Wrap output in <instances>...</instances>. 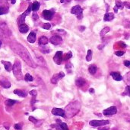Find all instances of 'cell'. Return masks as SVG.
<instances>
[{
    "label": "cell",
    "mask_w": 130,
    "mask_h": 130,
    "mask_svg": "<svg viewBox=\"0 0 130 130\" xmlns=\"http://www.w3.org/2000/svg\"><path fill=\"white\" fill-rule=\"evenodd\" d=\"M110 28L109 27L104 28L100 31V36H101V37H103L105 34H107L110 31Z\"/></svg>",
    "instance_id": "obj_29"
},
{
    "label": "cell",
    "mask_w": 130,
    "mask_h": 130,
    "mask_svg": "<svg viewBox=\"0 0 130 130\" xmlns=\"http://www.w3.org/2000/svg\"><path fill=\"white\" fill-rule=\"evenodd\" d=\"M11 48L14 51L15 53H16L18 55H19L24 61H25V63L29 65L30 67L35 68L37 67V64H35L33 60L32 59L31 54H29L28 51L25 48L24 46H22L21 44L18 42H12L11 43Z\"/></svg>",
    "instance_id": "obj_1"
},
{
    "label": "cell",
    "mask_w": 130,
    "mask_h": 130,
    "mask_svg": "<svg viewBox=\"0 0 130 130\" xmlns=\"http://www.w3.org/2000/svg\"><path fill=\"white\" fill-rule=\"evenodd\" d=\"M0 33L2 34H4L5 36H8V37L11 35V31L9 30V28H8L5 23H2V24L0 25Z\"/></svg>",
    "instance_id": "obj_5"
},
{
    "label": "cell",
    "mask_w": 130,
    "mask_h": 130,
    "mask_svg": "<svg viewBox=\"0 0 130 130\" xmlns=\"http://www.w3.org/2000/svg\"><path fill=\"white\" fill-rule=\"evenodd\" d=\"M52 113L55 116H60L62 117H65L64 110L63 109H60V108H53L52 110Z\"/></svg>",
    "instance_id": "obj_12"
},
{
    "label": "cell",
    "mask_w": 130,
    "mask_h": 130,
    "mask_svg": "<svg viewBox=\"0 0 130 130\" xmlns=\"http://www.w3.org/2000/svg\"><path fill=\"white\" fill-rule=\"evenodd\" d=\"M53 61L58 65L61 64V63L63 61V52L62 51H57L56 53L55 56L53 57Z\"/></svg>",
    "instance_id": "obj_9"
},
{
    "label": "cell",
    "mask_w": 130,
    "mask_h": 130,
    "mask_svg": "<svg viewBox=\"0 0 130 130\" xmlns=\"http://www.w3.org/2000/svg\"><path fill=\"white\" fill-rule=\"evenodd\" d=\"M29 94H30V95H31V96H33V97H36L37 94V92L35 90H33L31 91H30Z\"/></svg>",
    "instance_id": "obj_37"
},
{
    "label": "cell",
    "mask_w": 130,
    "mask_h": 130,
    "mask_svg": "<svg viewBox=\"0 0 130 130\" xmlns=\"http://www.w3.org/2000/svg\"><path fill=\"white\" fill-rule=\"evenodd\" d=\"M109 120H91L89 122V124L93 127H98L100 126L109 124Z\"/></svg>",
    "instance_id": "obj_6"
},
{
    "label": "cell",
    "mask_w": 130,
    "mask_h": 130,
    "mask_svg": "<svg viewBox=\"0 0 130 130\" xmlns=\"http://www.w3.org/2000/svg\"><path fill=\"white\" fill-rule=\"evenodd\" d=\"M50 42L51 44L54 45H59L63 42V39L60 36H58V35H54V36L51 37L50 38Z\"/></svg>",
    "instance_id": "obj_11"
},
{
    "label": "cell",
    "mask_w": 130,
    "mask_h": 130,
    "mask_svg": "<svg viewBox=\"0 0 130 130\" xmlns=\"http://www.w3.org/2000/svg\"><path fill=\"white\" fill-rule=\"evenodd\" d=\"M126 92H127V95L129 96V86H127L126 88Z\"/></svg>",
    "instance_id": "obj_42"
},
{
    "label": "cell",
    "mask_w": 130,
    "mask_h": 130,
    "mask_svg": "<svg viewBox=\"0 0 130 130\" xmlns=\"http://www.w3.org/2000/svg\"><path fill=\"white\" fill-rule=\"evenodd\" d=\"M14 127L16 130H21V126L20 124H15Z\"/></svg>",
    "instance_id": "obj_38"
},
{
    "label": "cell",
    "mask_w": 130,
    "mask_h": 130,
    "mask_svg": "<svg viewBox=\"0 0 130 130\" xmlns=\"http://www.w3.org/2000/svg\"><path fill=\"white\" fill-rule=\"evenodd\" d=\"M91 59H92V51H91V50H88L87 56H86V60H87V61H91Z\"/></svg>",
    "instance_id": "obj_32"
},
{
    "label": "cell",
    "mask_w": 130,
    "mask_h": 130,
    "mask_svg": "<svg viewBox=\"0 0 130 130\" xmlns=\"http://www.w3.org/2000/svg\"><path fill=\"white\" fill-rule=\"evenodd\" d=\"M31 5H30L28 6V9L25 11V12H24L23 14H21V15L18 17V24L19 25L25 23V18H26V16L31 12Z\"/></svg>",
    "instance_id": "obj_4"
},
{
    "label": "cell",
    "mask_w": 130,
    "mask_h": 130,
    "mask_svg": "<svg viewBox=\"0 0 130 130\" xmlns=\"http://www.w3.org/2000/svg\"><path fill=\"white\" fill-rule=\"evenodd\" d=\"M43 16L46 20H51L53 16V14L50 10H43Z\"/></svg>",
    "instance_id": "obj_13"
},
{
    "label": "cell",
    "mask_w": 130,
    "mask_h": 130,
    "mask_svg": "<svg viewBox=\"0 0 130 130\" xmlns=\"http://www.w3.org/2000/svg\"><path fill=\"white\" fill-rule=\"evenodd\" d=\"M123 5H125L126 6L127 5V8H129V9L130 8V6H129V2H126V3H123Z\"/></svg>",
    "instance_id": "obj_43"
},
{
    "label": "cell",
    "mask_w": 130,
    "mask_h": 130,
    "mask_svg": "<svg viewBox=\"0 0 130 130\" xmlns=\"http://www.w3.org/2000/svg\"><path fill=\"white\" fill-rule=\"evenodd\" d=\"M85 27H84V26H81V31H83V30H85Z\"/></svg>",
    "instance_id": "obj_45"
},
{
    "label": "cell",
    "mask_w": 130,
    "mask_h": 130,
    "mask_svg": "<svg viewBox=\"0 0 130 130\" xmlns=\"http://www.w3.org/2000/svg\"><path fill=\"white\" fill-rule=\"evenodd\" d=\"M114 11H115V12H117V11H118V9H117V8L116 6L114 7Z\"/></svg>",
    "instance_id": "obj_46"
},
{
    "label": "cell",
    "mask_w": 130,
    "mask_h": 130,
    "mask_svg": "<svg viewBox=\"0 0 130 130\" xmlns=\"http://www.w3.org/2000/svg\"><path fill=\"white\" fill-rule=\"evenodd\" d=\"M65 68L66 69V70H67V73H72V64H71L70 62H68V63H67L66 64H65Z\"/></svg>",
    "instance_id": "obj_26"
},
{
    "label": "cell",
    "mask_w": 130,
    "mask_h": 130,
    "mask_svg": "<svg viewBox=\"0 0 130 130\" xmlns=\"http://www.w3.org/2000/svg\"></svg>",
    "instance_id": "obj_53"
},
{
    "label": "cell",
    "mask_w": 130,
    "mask_h": 130,
    "mask_svg": "<svg viewBox=\"0 0 130 130\" xmlns=\"http://www.w3.org/2000/svg\"><path fill=\"white\" fill-rule=\"evenodd\" d=\"M29 120L31 121L33 123H37V122H38V120L36 119V118H34L33 116H29Z\"/></svg>",
    "instance_id": "obj_36"
},
{
    "label": "cell",
    "mask_w": 130,
    "mask_h": 130,
    "mask_svg": "<svg viewBox=\"0 0 130 130\" xmlns=\"http://www.w3.org/2000/svg\"><path fill=\"white\" fill-rule=\"evenodd\" d=\"M123 6H124V5L120 1V0H116V7L117 8V9H123Z\"/></svg>",
    "instance_id": "obj_27"
},
{
    "label": "cell",
    "mask_w": 130,
    "mask_h": 130,
    "mask_svg": "<svg viewBox=\"0 0 130 130\" xmlns=\"http://www.w3.org/2000/svg\"><path fill=\"white\" fill-rule=\"evenodd\" d=\"M48 44V39L45 36H42L39 39V44L40 45H46Z\"/></svg>",
    "instance_id": "obj_23"
},
{
    "label": "cell",
    "mask_w": 130,
    "mask_h": 130,
    "mask_svg": "<svg viewBox=\"0 0 130 130\" xmlns=\"http://www.w3.org/2000/svg\"><path fill=\"white\" fill-rule=\"evenodd\" d=\"M42 28L43 29H46V30H49L51 28V25L50 24V23H44V24L43 25V26H42Z\"/></svg>",
    "instance_id": "obj_33"
},
{
    "label": "cell",
    "mask_w": 130,
    "mask_h": 130,
    "mask_svg": "<svg viewBox=\"0 0 130 130\" xmlns=\"http://www.w3.org/2000/svg\"><path fill=\"white\" fill-rule=\"evenodd\" d=\"M116 55H117V56H122V55H123L124 54V52L123 51H116Z\"/></svg>",
    "instance_id": "obj_39"
},
{
    "label": "cell",
    "mask_w": 130,
    "mask_h": 130,
    "mask_svg": "<svg viewBox=\"0 0 130 130\" xmlns=\"http://www.w3.org/2000/svg\"><path fill=\"white\" fill-rule=\"evenodd\" d=\"M89 92L93 93H94V89H92V88H91V89H90V90H89Z\"/></svg>",
    "instance_id": "obj_47"
},
{
    "label": "cell",
    "mask_w": 130,
    "mask_h": 130,
    "mask_svg": "<svg viewBox=\"0 0 130 130\" xmlns=\"http://www.w3.org/2000/svg\"><path fill=\"white\" fill-rule=\"evenodd\" d=\"M114 18H115V15H114L113 13L107 12V13L105 14L104 18H103V20H104L105 21H112Z\"/></svg>",
    "instance_id": "obj_15"
},
{
    "label": "cell",
    "mask_w": 130,
    "mask_h": 130,
    "mask_svg": "<svg viewBox=\"0 0 130 130\" xmlns=\"http://www.w3.org/2000/svg\"><path fill=\"white\" fill-rule=\"evenodd\" d=\"M8 7L5 6H0V15H2L5 14H7L8 12Z\"/></svg>",
    "instance_id": "obj_24"
},
{
    "label": "cell",
    "mask_w": 130,
    "mask_h": 130,
    "mask_svg": "<svg viewBox=\"0 0 130 130\" xmlns=\"http://www.w3.org/2000/svg\"><path fill=\"white\" fill-rule=\"evenodd\" d=\"M2 63L4 64L5 68V70H7V71L10 72L11 70H12V65H11V62H9V61H2Z\"/></svg>",
    "instance_id": "obj_18"
},
{
    "label": "cell",
    "mask_w": 130,
    "mask_h": 130,
    "mask_svg": "<svg viewBox=\"0 0 130 130\" xmlns=\"http://www.w3.org/2000/svg\"><path fill=\"white\" fill-rule=\"evenodd\" d=\"M37 62L40 64V65H41L43 67H46V61H44V59L42 57H37Z\"/></svg>",
    "instance_id": "obj_28"
},
{
    "label": "cell",
    "mask_w": 130,
    "mask_h": 130,
    "mask_svg": "<svg viewBox=\"0 0 130 130\" xmlns=\"http://www.w3.org/2000/svg\"><path fill=\"white\" fill-rule=\"evenodd\" d=\"M111 76H112V77H113L116 81H120V80H122V79H123V77H122V76L120 75V74L117 73V72H113V73H111Z\"/></svg>",
    "instance_id": "obj_20"
},
{
    "label": "cell",
    "mask_w": 130,
    "mask_h": 130,
    "mask_svg": "<svg viewBox=\"0 0 130 130\" xmlns=\"http://www.w3.org/2000/svg\"><path fill=\"white\" fill-rule=\"evenodd\" d=\"M39 18V16L37 15V14H33V20H38Z\"/></svg>",
    "instance_id": "obj_40"
},
{
    "label": "cell",
    "mask_w": 130,
    "mask_h": 130,
    "mask_svg": "<svg viewBox=\"0 0 130 130\" xmlns=\"http://www.w3.org/2000/svg\"><path fill=\"white\" fill-rule=\"evenodd\" d=\"M0 85L2 86L4 88H9L11 87V83L7 80H0Z\"/></svg>",
    "instance_id": "obj_21"
},
{
    "label": "cell",
    "mask_w": 130,
    "mask_h": 130,
    "mask_svg": "<svg viewBox=\"0 0 130 130\" xmlns=\"http://www.w3.org/2000/svg\"><path fill=\"white\" fill-rule=\"evenodd\" d=\"M60 2H61V3H63V2H64V0H61Z\"/></svg>",
    "instance_id": "obj_51"
},
{
    "label": "cell",
    "mask_w": 130,
    "mask_h": 130,
    "mask_svg": "<svg viewBox=\"0 0 130 130\" xmlns=\"http://www.w3.org/2000/svg\"><path fill=\"white\" fill-rule=\"evenodd\" d=\"M29 30V28L27 25H25V23L24 24H21L19 25V31L21 33H24V34H25Z\"/></svg>",
    "instance_id": "obj_17"
},
{
    "label": "cell",
    "mask_w": 130,
    "mask_h": 130,
    "mask_svg": "<svg viewBox=\"0 0 130 130\" xmlns=\"http://www.w3.org/2000/svg\"><path fill=\"white\" fill-rule=\"evenodd\" d=\"M76 2H84L85 0H75Z\"/></svg>",
    "instance_id": "obj_48"
},
{
    "label": "cell",
    "mask_w": 130,
    "mask_h": 130,
    "mask_svg": "<svg viewBox=\"0 0 130 130\" xmlns=\"http://www.w3.org/2000/svg\"><path fill=\"white\" fill-rule=\"evenodd\" d=\"M97 67L95 65H91L89 67H88V71L90 74H94L96 72H97Z\"/></svg>",
    "instance_id": "obj_25"
},
{
    "label": "cell",
    "mask_w": 130,
    "mask_h": 130,
    "mask_svg": "<svg viewBox=\"0 0 130 130\" xmlns=\"http://www.w3.org/2000/svg\"><path fill=\"white\" fill-rule=\"evenodd\" d=\"M37 38V34L35 32L32 31L29 34V35L28 36V41L30 43H34L35 41H36Z\"/></svg>",
    "instance_id": "obj_14"
},
{
    "label": "cell",
    "mask_w": 130,
    "mask_h": 130,
    "mask_svg": "<svg viewBox=\"0 0 130 130\" xmlns=\"http://www.w3.org/2000/svg\"><path fill=\"white\" fill-rule=\"evenodd\" d=\"M17 103L16 100H11V99H8L5 101V104L8 106H13L14 104H15Z\"/></svg>",
    "instance_id": "obj_30"
},
{
    "label": "cell",
    "mask_w": 130,
    "mask_h": 130,
    "mask_svg": "<svg viewBox=\"0 0 130 130\" xmlns=\"http://www.w3.org/2000/svg\"><path fill=\"white\" fill-rule=\"evenodd\" d=\"M14 93L17 94L18 96H19L21 97H26L27 95H28V93L25 91H23V90H15Z\"/></svg>",
    "instance_id": "obj_19"
},
{
    "label": "cell",
    "mask_w": 130,
    "mask_h": 130,
    "mask_svg": "<svg viewBox=\"0 0 130 130\" xmlns=\"http://www.w3.org/2000/svg\"><path fill=\"white\" fill-rule=\"evenodd\" d=\"M124 65H125L126 67H129L130 62H129V61H124Z\"/></svg>",
    "instance_id": "obj_41"
},
{
    "label": "cell",
    "mask_w": 130,
    "mask_h": 130,
    "mask_svg": "<svg viewBox=\"0 0 130 130\" xmlns=\"http://www.w3.org/2000/svg\"><path fill=\"white\" fill-rule=\"evenodd\" d=\"M65 1H66L67 2H70L71 1H72V0H65Z\"/></svg>",
    "instance_id": "obj_50"
},
{
    "label": "cell",
    "mask_w": 130,
    "mask_h": 130,
    "mask_svg": "<svg viewBox=\"0 0 130 130\" xmlns=\"http://www.w3.org/2000/svg\"><path fill=\"white\" fill-rule=\"evenodd\" d=\"M65 76V74L63 72H60V73H59V74H54L52 78H51V83L53 84H56L58 83V81L60 80V79H62L63 77H64Z\"/></svg>",
    "instance_id": "obj_10"
},
{
    "label": "cell",
    "mask_w": 130,
    "mask_h": 130,
    "mask_svg": "<svg viewBox=\"0 0 130 130\" xmlns=\"http://www.w3.org/2000/svg\"><path fill=\"white\" fill-rule=\"evenodd\" d=\"M102 130H107V129H102Z\"/></svg>",
    "instance_id": "obj_52"
},
{
    "label": "cell",
    "mask_w": 130,
    "mask_h": 130,
    "mask_svg": "<svg viewBox=\"0 0 130 130\" xmlns=\"http://www.w3.org/2000/svg\"><path fill=\"white\" fill-rule=\"evenodd\" d=\"M10 1H11V4H15V2H16V0H10Z\"/></svg>",
    "instance_id": "obj_44"
},
{
    "label": "cell",
    "mask_w": 130,
    "mask_h": 130,
    "mask_svg": "<svg viewBox=\"0 0 130 130\" xmlns=\"http://www.w3.org/2000/svg\"><path fill=\"white\" fill-rule=\"evenodd\" d=\"M80 108H81V104L79 101L76 100V101L70 103L65 107V110H64L65 115L68 118L72 117L78 113V111L80 110Z\"/></svg>",
    "instance_id": "obj_2"
},
{
    "label": "cell",
    "mask_w": 130,
    "mask_h": 130,
    "mask_svg": "<svg viewBox=\"0 0 130 130\" xmlns=\"http://www.w3.org/2000/svg\"><path fill=\"white\" fill-rule=\"evenodd\" d=\"M40 7V2H38L37 1H35V2L33 3V5H31V10L33 11H37L39 10Z\"/></svg>",
    "instance_id": "obj_22"
},
{
    "label": "cell",
    "mask_w": 130,
    "mask_h": 130,
    "mask_svg": "<svg viewBox=\"0 0 130 130\" xmlns=\"http://www.w3.org/2000/svg\"><path fill=\"white\" fill-rule=\"evenodd\" d=\"M2 48V41L0 40V48Z\"/></svg>",
    "instance_id": "obj_49"
},
{
    "label": "cell",
    "mask_w": 130,
    "mask_h": 130,
    "mask_svg": "<svg viewBox=\"0 0 130 130\" xmlns=\"http://www.w3.org/2000/svg\"><path fill=\"white\" fill-rule=\"evenodd\" d=\"M117 112V110H116V106H110V107L106 109L103 111V113L104 116H113L114 114H116Z\"/></svg>",
    "instance_id": "obj_8"
},
{
    "label": "cell",
    "mask_w": 130,
    "mask_h": 130,
    "mask_svg": "<svg viewBox=\"0 0 130 130\" xmlns=\"http://www.w3.org/2000/svg\"><path fill=\"white\" fill-rule=\"evenodd\" d=\"M12 70L15 77H16L17 80H21L23 79V75L21 73V64L18 60H16L13 67H12Z\"/></svg>",
    "instance_id": "obj_3"
},
{
    "label": "cell",
    "mask_w": 130,
    "mask_h": 130,
    "mask_svg": "<svg viewBox=\"0 0 130 130\" xmlns=\"http://www.w3.org/2000/svg\"><path fill=\"white\" fill-rule=\"evenodd\" d=\"M82 11H83V9H82L79 5H75L72 8L71 12H72V14L76 15L78 18L81 19L82 18Z\"/></svg>",
    "instance_id": "obj_7"
},
{
    "label": "cell",
    "mask_w": 130,
    "mask_h": 130,
    "mask_svg": "<svg viewBox=\"0 0 130 130\" xmlns=\"http://www.w3.org/2000/svg\"><path fill=\"white\" fill-rule=\"evenodd\" d=\"M24 79H25V80L27 81V82H31V81H33V77L31 74H26L25 76V77H24Z\"/></svg>",
    "instance_id": "obj_31"
},
{
    "label": "cell",
    "mask_w": 130,
    "mask_h": 130,
    "mask_svg": "<svg viewBox=\"0 0 130 130\" xmlns=\"http://www.w3.org/2000/svg\"><path fill=\"white\" fill-rule=\"evenodd\" d=\"M75 84L78 87H83L85 84V80L84 78L79 77L75 80Z\"/></svg>",
    "instance_id": "obj_16"
},
{
    "label": "cell",
    "mask_w": 130,
    "mask_h": 130,
    "mask_svg": "<svg viewBox=\"0 0 130 130\" xmlns=\"http://www.w3.org/2000/svg\"><path fill=\"white\" fill-rule=\"evenodd\" d=\"M72 57V53L71 52V51H69L68 54H65V57H64V61H68V59H70Z\"/></svg>",
    "instance_id": "obj_34"
},
{
    "label": "cell",
    "mask_w": 130,
    "mask_h": 130,
    "mask_svg": "<svg viewBox=\"0 0 130 130\" xmlns=\"http://www.w3.org/2000/svg\"><path fill=\"white\" fill-rule=\"evenodd\" d=\"M60 126L62 128V130H68V126L65 123H60Z\"/></svg>",
    "instance_id": "obj_35"
}]
</instances>
